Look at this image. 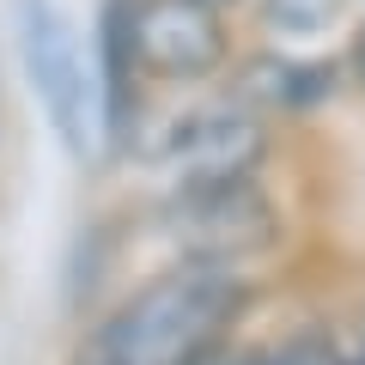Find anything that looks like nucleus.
<instances>
[{
    "label": "nucleus",
    "instance_id": "6",
    "mask_svg": "<svg viewBox=\"0 0 365 365\" xmlns=\"http://www.w3.org/2000/svg\"><path fill=\"white\" fill-rule=\"evenodd\" d=\"M341 91V61L323 55H292V49H262L244 55L225 79V98L250 116H304Z\"/></svg>",
    "mask_w": 365,
    "mask_h": 365
},
{
    "label": "nucleus",
    "instance_id": "3",
    "mask_svg": "<svg viewBox=\"0 0 365 365\" xmlns=\"http://www.w3.org/2000/svg\"><path fill=\"white\" fill-rule=\"evenodd\" d=\"M158 232L177 250V262L201 268H244L250 256H268L280 244V207L256 177L177 189L158 201Z\"/></svg>",
    "mask_w": 365,
    "mask_h": 365
},
{
    "label": "nucleus",
    "instance_id": "12",
    "mask_svg": "<svg viewBox=\"0 0 365 365\" xmlns=\"http://www.w3.org/2000/svg\"><path fill=\"white\" fill-rule=\"evenodd\" d=\"M207 6H220V13H232V6H237V0H207Z\"/></svg>",
    "mask_w": 365,
    "mask_h": 365
},
{
    "label": "nucleus",
    "instance_id": "2",
    "mask_svg": "<svg viewBox=\"0 0 365 365\" xmlns=\"http://www.w3.org/2000/svg\"><path fill=\"white\" fill-rule=\"evenodd\" d=\"M13 37L19 61L31 73L43 116L55 140L91 165L110 153V116H104V73H98V43L79 37V25L61 13V0H13Z\"/></svg>",
    "mask_w": 365,
    "mask_h": 365
},
{
    "label": "nucleus",
    "instance_id": "7",
    "mask_svg": "<svg viewBox=\"0 0 365 365\" xmlns=\"http://www.w3.org/2000/svg\"><path fill=\"white\" fill-rule=\"evenodd\" d=\"M98 73H104V116H110V153H128L140 128V61L128 43V0H104L98 13Z\"/></svg>",
    "mask_w": 365,
    "mask_h": 365
},
{
    "label": "nucleus",
    "instance_id": "4",
    "mask_svg": "<svg viewBox=\"0 0 365 365\" xmlns=\"http://www.w3.org/2000/svg\"><path fill=\"white\" fill-rule=\"evenodd\" d=\"M262 158H268V128H262V116L237 110L232 98L182 110L146 146V165L165 177V195L207 189V182H244V177H256Z\"/></svg>",
    "mask_w": 365,
    "mask_h": 365
},
{
    "label": "nucleus",
    "instance_id": "8",
    "mask_svg": "<svg viewBox=\"0 0 365 365\" xmlns=\"http://www.w3.org/2000/svg\"><path fill=\"white\" fill-rule=\"evenodd\" d=\"M353 0H256V19L268 37H287V43H311L323 31L347 25Z\"/></svg>",
    "mask_w": 365,
    "mask_h": 365
},
{
    "label": "nucleus",
    "instance_id": "1",
    "mask_svg": "<svg viewBox=\"0 0 365 365\" xmlns=\"http://www.w3.org/2000/svg\"><path fill=\"white\" fill-rule=\"evenodd\" d=\"M256 304V280L244 268H177L153 274L110 304L73 341L67 365H225V341Z\"/></svg>",
    "mask_w": 365,
    "mask_h": 365
},
{
    "label": "nucleus",
    "instance_id": "9",
    "mask_svg": "<svg viewBox=\"0 0 365 365\" xmlns=\"http://www.w3.org/2000/svg\"><path fill=\"white\" fill-rule=\"evenodd\" d=\"M335 341L329 335H292V341H268V347H250V353H225V365H329Z\"/></svg>",
    "mask_w": 365,
    "mask_h": 365
},
{
    "label": "nucleus",
    "instance_id": "5",
    "mask_svg": "<svg viewBox=\"0 0 365 365\" xmlns=\"http://www.w3.org/2000/svg\"><path fill=\"white\" fill-rule=\"evenodd\" d=\"M128 43L158 86H201L232 61V25L207 0H128Z\"/></svg>",
    "mask_w": 365,
    "mask_h": 365
},
{
    "label": "nucleus",
    "instance_id": "11",
    "mask_svg": "<svg viewBox=\"0 0 365 365\" xmlns=\"http://www.w3.org/2000/svg\"><path fill=\"white\" fill-rule=\"evenodd\" d=\"M347 365H365V335H359V341L347 347Z\"/></svg>",
    "mask_w": 365,
    "mask_h": 365
},
{
    "label": "nucleus",
    "instance_id": "10",
    "mask_svg": "<svg viewBox=\"0 0 365 365\" xmlns=\"http://www.w3.org/2000/svg\"><path fill=\"white\" fill-rule=\"evenodd\" d=\"M347 73H353V86L365 91V19H359V31H353V49H347Z\"/></svg>",
    "mask_w": 365,
    "mask_h": 365
}]
</instances>
